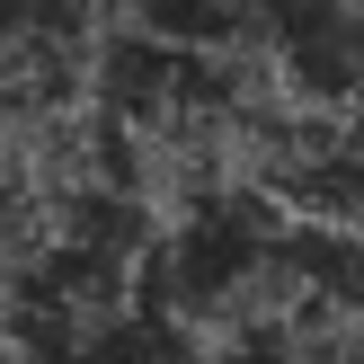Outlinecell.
Wrapping results in <instances>:
<instances>
[{"label":"cell","instance_id":"obj_2","mask_svg":"<svg viewBox=\"0 0 364 364\" xmlns=\"http://www.w3.org/2000/svg\"><path fill=\"white\" fill-rule=\"evenodd\" d=\"M320 364H364V329H355V338H338V347L320 355Z\"/></svg>","mask_w":364,"mask_h":364},{"label":"cell","instance_id":"obj_1","mask_svg":"<svg viewBox=\"0 0 364 364\" xmlns=\"http://www.w3.org/2000/svg\"><path fill=\"white\" fill-rule=\"evenodd\" d=\"M116 18H124V0H0V71L36 89V71L71 63Z\"/></svg>","mask_w":364,"mask_h":364}]
</instances>
